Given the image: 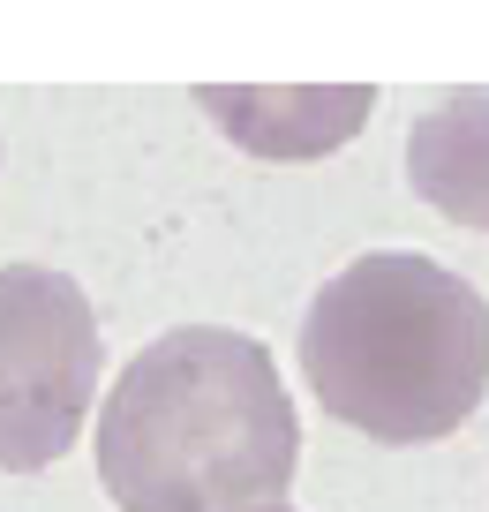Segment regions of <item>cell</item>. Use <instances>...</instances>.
Returning a JSON list of instances; mask_svg holds the SVG:
<instances>
[{
	"label": "cell",
	"instance_id": "1",
	"mask_svg": "<svg viewBox=\"0 0 489 512\" xmlns=\"http://www.w3.org/2000/svg\"><path fill=\"white\" fill-rule=\"evenodd\" d=\"M301 422L249 332L181 324L121 369L98 415V475L121 512H271Z\"/></svg>",
	"mask_w": 489,
	"mask_h": 512
},
{
	"label": "cell",
	"instance_id": "2",
	"mask_svg": "<svg viewBox=\"0 0 489 512\" xmlns=\"http://www.w3.org/2000/svg\"><path fill=\"white\" fill-rule=\"evenodd\" d=\"M324 415L377 445H437L489 400V294L414 249L354 256L301 317Z\"/></svg>",
	"mask_w": 489,
	"mask_h": 512
},
{
	"label": "cell",
	"instance_id": "3",
	"mask_svg": "<svg viewBox=\"0 0 489 512\" xmlns=\"http://www.w3.org/2000/svg\"><path fill=\"white\" fill-rule=\"evenodd\" d=\"M91 294L46 264H0V467L38 475L76 445L98 392Z\"/></svg>",
	"mask_w": 489,
	"mask_h": 512
},
{
	"label": "cell",
	"instance_id": "4",
	"mask_svg": "<svg viewBox=\"0 0 489 512\" xmlns=\"http://www.w3.org/2000/svg\"><path fill=\"white\" fill-rule=\"evenodd\" d=\"M407 181L444 219L489 234V83L437 98L407 136Z\"/></svg>",
	"mask_w": 489,
	"mask_h": 512
},
{
	"label": "cell",
	"instance_id": "5",
	"mask_svg": "<svg viewBox=\"0 0 489 512\" xmlns=\"http://www.w3.org/2000/svg\"><path fill=\"white\" fill-rule=\"evenodd\" d=\"M271 512H286V505H271Z\"/></svg>",
	"mask_w": 489,
	"mask_h": 512
}]
</instances>
